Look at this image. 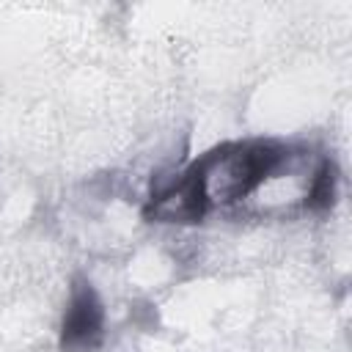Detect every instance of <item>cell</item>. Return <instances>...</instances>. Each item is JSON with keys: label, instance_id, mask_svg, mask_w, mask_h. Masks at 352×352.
Here are the masks:
<instances>
[{"label": "cell", "instance_id": "obj_1", "mask_svg": "<svg viewBox=\"0 0 352 352\" xmlns=\"http://www.w3.org/2000/svg\"><path fill=\"white\" fill-rule=\"evenodd\" d=\"M292 157V148L272 138L220 143L157 187L143 214L157 223H198L217 206L250 198L275 179Z\"/></svg>", "mask_w": 352, "mask_h": 352}, {"label": "cell", "instance_id": "obj_2", "mask_svg": "<svg viewBox=\"0 0 352 352\" xmlns=\"http://www.w3.org/2000/svg\"><path fill=\"white\" fill-rule=\"evenodd\" d=\"M104 338V305L91 280L77 278L69 292V302L60 319L63 352H94Z\"/></svg>", "mask_w": 352, "mask_h": 352}, {"label": "cell", "instance_id": "obj_3", "mask_svg": "<svg viewBox=\"0 0 352 352\" xmlns=\"http://www.w3.org/2000/svg\"><path fill=\"white\" fill-rule=\"evenodd\" d=\"M336 195H338V168L330 157H322L308 179L302 206L308 212H327L336 204Z\"/></svg>", "mask_w": 352, "mask_h": 352}]
</instances>
